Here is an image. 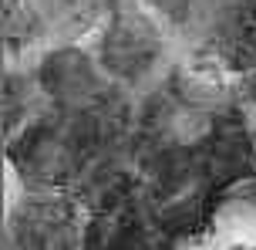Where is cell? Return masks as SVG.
Here are the masks:
<instances>
[{"mask_svg":"<svg viewBox=\"0 0 256 250\" xmlns=\"http://www.w3.org/2000/svg\"><path fill=\"white\" fill-rule=\"evenodd\" d=\"M176 34L145 0H118L94 31L91 51L102 68L132 95H148L179 65Z\"/></svg>","mask_w":256,"mask_h":250,"instance_id":"obj_1","label":"cell"},{"mask_svg":"<svg viewBox=\"0 0 256 250\" xmlns=\"http://www.w3.org/2000/svg\"><path fill=\"white\" fill-rule=\"evenodd\" d=\"M30 75L38 81L48 108L84 115V119H115L138 108V95L125 92L102 61L84 44H51L30 61Z\"/></svg>","mask_w":256,"mask_h":250,"instance_id":"obj_2","label":"cell"},{"mask_svg":"<svg viewBox=\"0 0 256 250\" xmlns=\"http://www.w3.org/2000/svg\"><path fill=\"white\" fill-rule=\"evenodd\" d=\"M91 210L74 193L20 189L7 210L4 250H84Z\"/></svg>","mask_w":256,"mask_h":250,"instance_id":"obj_3","label":"cell"},{"mask_svg":"<svg viewBox=\"0 0 256 250\" xmlns=\"http://www.w3.org/2000/svg\"><path fill=\"white\" fill-rule=\"evenodd\" d=\"M84 250H176V243L152 220L142 189L135 186L102 206H91Z\"/></svg>","mask_w":256,"mask_h":250,"instance_id":"obj_4","label":"cell"},{"mask_svg":"<svg viewBox=\"0 0 256 250\" xmlns=\"http://www.w3.org/2000/svg\"><path fill=\"white\" fill-rule=\"evenodd\" d=\"M196 58L232 78L256 71V0H236L212 44Z\"/></svg>","mask_w":256,"mask_h":250,"instance_id":"obj_5","label":"cell"},{"mask_svg":"<svg viewBox=\"0 0 256 250\" xmlns=\"http://www.w3.org/2000/svg\"><path fill=\"white\" fill-rule=\"evenodd\" d=\"M51 44H74L94 34L118 0H24Z\"/></svg>","mask_w":256,"mask_h":250,"instance_id":"obj_6","label":"cell"},{"mask_svg":"<svg viewBox=\"0 0 256 250\" xmlns=\"http://www.w3.org/2000/svg\"><path fill=\"white\" fill-rule=\"evenodd\" d=\"M236 81V95H240V102L246 105V112L256 119V71H246V75H240Z\"/></svg>","mask_w":256,"mask_h":250,"instance_id":"obj_7","label":"cell"},{"mask_svg":"<svg viewBox=\"0 0 256 250\" xmlns=\"http://www.w3.org/2000/svg\"><path fill=\"white\" fill-rule=\"evenodd\" d=\"M7 4H14V0H7Z\"/></svg>","mask_w":256,"mask_h":250,"instance_id":"obj_8","label":"cell"}]
</instances>
